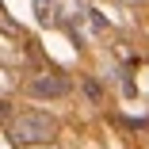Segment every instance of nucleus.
<instances>
[{
    "mask_svg": "<svg viewBox=\"0 0 149 149\" xmlns=\"http://www.w3.org/2000/svg\"><path fill=\"white\" fill-rule=\"evenodd\" d=\"M35 15H38V23H57V4L54 0H35Z\"/></svg>",
    "mask_w": 149,
    "mask_h": 149,
    "instance_id": "obj_3",
    "label": "nucleus"
},
{
    "mask_svg": "<svg viewBox=\"0 0 149 149\" xmlns=\"http://www.w3.org/2000/svg\"><path fill=\"white\" fill-rule=\"evenodd\" d=\"M4 130H8V141L12 145H46V141L57 138L61 123H57L54 115H46V111H23V115L8 118Z\"/></svg>",
    "mask_w": 149,
    "mask_h": 149,
    "instance_id": "obj_1",
    "label": "nucleus"
},
{
    "mask_svg": "<svg viewBox=\"0 0 149 149\" xmlns=\"http://www.w3.org/2000/svg\"><path fill=\"white\" fill-rule=\"evenodd\" d=\"M12 118V103H0V123H8Z\"/></svg>",
    "mask_w": 149,
    "mask_h": 149,
    "instance_id": "obj_4",
    "label": "nucleus"
},
{
    "mask_svg": "<svg viewBox=\"0 0 149 149\" xmlns=\"http://www.w3.org/2000/svg\"><path fill=\"white\" fill-rule=\"evenodd\" d=\"M69 77H61V73H38V77H31V84H27V92H31L35 100H61V96H69Z\"/></svg>",
    "mask_w": 149,
    "mask_h": 149,
    "instance_id": "obj_2",
    "label": "nucleus"
}]
</instances>
